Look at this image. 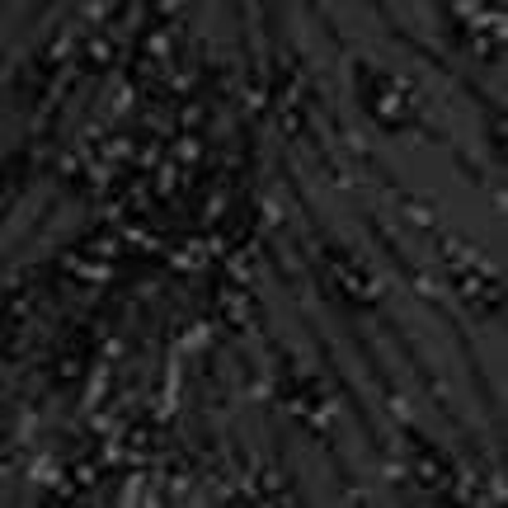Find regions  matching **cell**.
<instances>
[{
	"label": "cell",
	"instance_id": "obj_2",
	"mask_svg": "<svg viewBox=\"0 0 508 508\" xmlns=\"http://www.w3.org/2000/svg\"><path fill=\"white\" fill-rule=\"evenodd\" d=\"M415 480H419L423 489H452V466L442 462L433 448H419V452H415Z\"/></svg>",
	"mask_w": 508,
	"mask_h": 508
},
{
	"label": "cell",
	"instance_id": "obj_1",
	"mask_svg": "<svg viewBox=\"0 0 508 508\" xmlns=\"http://www.w3.org/2000/svg\"><path fill=\"white\" fill-rule=\"evenodd\" d=\"M367 109H372V118L382 123V127H391V133H400V127H405V118H409L405 94H400V85H396V80H376V94L367 100Z\"/></svg>",
	"mask_w": 508,
	"mask_h": 508
},
{
	"label": "cell",
	"instance_id": "obj_5",
	"mask_svg": "<svg viewBox=\"0 0 508 508\" xmlns=\"http://www.w3.org/2000/svg\"><path fill=\"white\" fill-rule=\"evenodd\" d=\"M156 448V429L151 423H133L127 429V452H151Z\"/></svg>",
	"mask_w": 508,
	"mask_h": 508
},
{
	"label": "cell",
	"instance_id": "obj_4",
	"mask_svg": "<svg viewBox=\"0 0 508 508\" xmlns=\"http://www.w3.org/2000/svg\"><path fill=\"white\" fill-rule=\"evenodd\" d=\"M80 67H85V71H109V67H113V43H109L104 34L85 38V52H80Z\"/></svg>",
	"mask_w": 508,
	"mask_h": 508
},
{
	"label": "cell",
	"instance_id": "obj_3",
	"mask_svg": "<svg viewBox=\"0 0 508 508\" xmlns=\"http://www.w3.org/2000/svg\"><path fill=\"white\" fill-rule=\"evenodd\" d=\"M118 250H123V245H118V236H113V231H104V226H94V231L76 245V254H85V259H113Z\"/></svg>",
	"mask_w": 508,
	"mask_h": 508
},
{
	"label": "cell",
	"instance_id": "obj_6",
	"mask_svg": "<svg viewBox=\"0 0 508 508\" xmlns=\"http://www.w3.org/2000/svg\"><path fill=\"white\" fill-rule=\"evenodd\" d=\"M259 495H264V499H287V495H283V475L264 471V475H259Z\"/></svg>",
	"mask_w": 508,
	"mask_h": 508
},
{
	"label": "cell",
	"instance_id": "obj_7",
	"mask_svg": "<svg viewBox=\"0 0 508 508\" xmlns=\"http://www.w3.org/2000/svg\"><path fill=\"white\" fill-rule=\"evenodd\" d=\"M94 475H100V471H94V462H76V466H71V485H76V489H90Z\"/></svg>",
	"mask_w": 508,
	"mask_h": 508
}]
</instances>
